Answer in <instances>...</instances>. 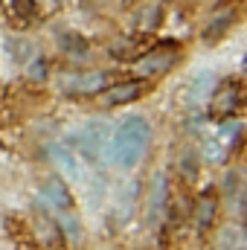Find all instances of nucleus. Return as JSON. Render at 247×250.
Segmentation results:
<instances>
[{"instance_id":"obj_1","label":"nucleus","mask_w":247,"mask_h":250,"mask_svg":"<svg viewBox=\"0 0 247 250\" xmlns=\"http://www.w3.org/2000/svg\"><path fill=\"white\" fill-rule=\"evenodd\" d=\"M151 143V125L145 117H128L111 137V143H105V154L117 169H131L143 160V154L148 151Z\"/></svg>"},{"instance_id":"obj_2","label":"nucleus","mask_w":247,"mask_h":250,"mask_svg":"<svg viewBox=\"0 0 247 250\" xmlns=\"http://www.w3.org/2000/svg\"><path fill=\"white\" fill-rule=\"evenodd\" d=\"M105 143H108V123H87L76 128L73 134H67V148H76L79 157L84 163H99V157L105 154Z\"/></svg>"},{"instance_id":"obj_3","label":"nucleus","mask_w":247,"mask_h":250,"mask_svg":"<svg viewBox=\"0 0 247 250\" xmlns=\"http://www.w3.org/2000/svg\"><path fill=\"white\" fill-rule=\"evenodd\" d=\"M245 105V84L239 79H224L215 90H212V105H209V114L218 117V120H227V117H236Z\"/></svg>"},{"instance_id":"obj_4","label":"nucleus","mask_w":247,"mask_h":250,"mask_svg":"<svg viewBox=\"0 0 247 250\" xmlns=\"http://www.w3.org/2000/svg\"><path fill=\"white\" fill-rule=\"evenodd\" d=\"M178 56H181V50H175V44L169 41V44L154 47L151 53L140 56V59L134 62V67H137V73H140V76H157V73L172 70V67H175V62H178Z\"/></svg>"},{"instance_id":"obj_5","label":"nucleus","mask_w":247,"mask_h":250,"mask_svg":"<svg viewBox=\"0 0 247 250\" xmlns=\"http://www.w3.org/2000/svg\"><path fill=\"white\" fill-rule=\"evenodd\" d=\"M145 90V82H125V84H114V87H105L102 90V102L108 108H117V105H125V102H134L140 99Z\"/></svg>"},{"instance_id":"obj_6","label":"nucleus","mask_w":247,"mask_h":250,"mask_svg":"<svg viewBox=\"0 0 247 250\" xmlns=\"http://www.w3.org/2000/svg\"><path fill=\"white\" fill-rule=\"evenodd\" d=\"M41 195H44V201L59 212V209H73V198H70V189L64 184L62 178L56 175V178H47L44 184H41Z\"/></svg>"},{"instance_id":"obj_7","label":"nucleus","mask_w":247,"mask_h":250,"mask_svg":"<svg viewBox=\"0 0 247 250\" xmlns=\"http://www.w3.org/2000/svg\"><path fill=\"white\" fill-rule=\"evenodd\" d=\"M166 201H169V187H166V175L154 172L151 175V189H148V218L157 221L166 212Z\"/></svg>"},{"instance_id":"obj_8","label":"nucleus","mask_w":247,"mask_h":250,"mask_svg":"<svg viewBox=\"0 0 247 250\" xmlns=\"http://www.w3.org/2000/svg\"><path fill=\"white\" fill-rule=\"evenodd\" d=\"M35 230H38V242H41L44 248L59 250V245H62V230H59V224H56L44 209L35 212Z\"/></svg>"},{"instance_id":"obj_9","label":"nucleus","mask_w":247,"mask_h":250,"mask_svg":"<svg viewBox=\"0 0 247 250\" xmlns=\"http://www.w3.org/2000/svg\"><path fill=\"white\" fill-rule=\"evenodd\" d=\"M64 87L70 93H102L108 87V76L105 73H87V76H76L70 82H64Z\"/></svg>"},{"instance_id":"obj_10","label":"nucleus","mask_w":247,"mask_h":250,"mask_svg":"<svg viewBox=\"0 0 247 250\" xmlns=\"http://www.w3.org/2000/svg\"><path fill=\"white\" fill-rule=\"evenodd\" d=\"M215 212H218V201H215V195H212V192H204L201 201H198V207H195V227H198V233H206V230L212 227Z\"/></svg>"},{"instance_id":"obj_11","label":"nucleus","mask_w":247,"mask_h":250,"mask_svg":"<svg viewBox=\"0 0 247 250\" xmlns=\"http://www.w3.org/2000/svg\"><path fill=\"white\" fill-rule=\"evenodd\" d=\"M50 157H53V163L62 169L67 178H79L82 172H79V157L73 154V148H67L64 143H53L50 146Z\"/></svg>"},{"instance_id":"obj_12","label":"nucleus","mask_w":247,"mask_h":250,"mask_svg":"<svg viewBox=\"0 0 247 250\" xmlns=\"http://www.w3.org/2000/svg\"><path fill=\"white\" fill-rule=\"evenodd\" d=\"M236 23V9H227V12H215L212 18H209V23L201 29V35L206 38V41H218L230 26Z\"/></svg>"},{"instance_id":"obj_13","label":"nucleus","mask_w":247,"mask_h":250,"mask_svg":"<svg viewBox=\"0 0 247 250\" xmlns=\"http://www.w3.org/2000/svg\"><path fill=\"white\" fill-rule=\"evenodd\" d=\"M59 47H62L64 56H73V59H84L87 56V38L79 35V32H70V29L59 32Z\"/></svg>"},{"instance_id":"obj_14","label":"nucleus","mask_w":247,"mask_h":250,"mask_svg":"<svg viewBox=\"0 0 247 250\" xmlns=\"http://www.w3.org/2000/svg\"><path fill=\"white\" fill-rule=\"evenodd\" d=\"M212 84H215V76H212L209 70H204L201 76H195V82H192V87H189V105L198 108V105L212 93Z\"/></svg>"},{"instance_id":"obj_15","label":"nucleus","mask_w":247,"mask_h":250,"mask_svg":"<svg viewBox=\"0 0 247 250\" xmlns=\"http://www.w3.org/2000/svg\"><path fill=\"white\" fill-rule=\"evenodd\" d=\"M56 224H59V230H62L70 242H79L82 227H79V218L73 215V209H59V221Z\"/></svg>"},{"instance_id":"obj_16","label":"nucleus","mask_w":247,"mask_h":250,"mask_svg":"<svg viewBox=\"0 0 247 250\" xmlns=\"http://www.w3.org/2000/svg\"><path fill=\"white\" fill-rule=\"evenodd\" d=\"M218 250H245V236L233 227L218 233Z\"/></svg>"},{"instance_id":"obj_17","label":"nucleus","mask_w":247,"mask_h":250,"mask_svg":"<svg viewBox=\"0 0 247 250\" xmlns=\"http://www.w3.org/2000/svg\"><path fill=\"white\" fill-rule=\"evenodd\" d=\"M137 53H140V38L117 41V44L111 47V56H117V59H137Z\"/></svg>"},{"instance_id":"obj_18","label":"nucleus","mask_w":247,"mask_h":250,"mask_svg":"<svg viewBox=\"0 0 247 250\" xmlns=\"http://www.w3.org/2000/svg\"><path fill=\"white\" fill-rule=\"evenodd\" d=\"M6 47H9V56L15 59V62H26L29 59V41H23V38H6Z\"/></svg>"},{"instance_id":"obj_19","label":"nucleus","mask_w":247,"mask_h":250,"mask_svg":"<svg viewBox=\"0 0 247 250\" xmlns=\"http://www.w3.org/2000/svg\"><path fill=\"white\" fill-rule=\"evenodd\" d=\"M9 3H12V12L21 18H35V12H38L35 0H9Z\"/></svg>"},{"instance_id":"obj_20","label":"nucleus","mask_w":247,"mask_h":250,"mask_svg":"<svg viewBox=\"0 0 247 250\" xmlns=\"http://www.w3.org/2000/svg\"><path fill=\"white\" fill-rule=\"evenodd\" d=\"M26 76H29L32 82H44V79H47V62H44V59L32 62L29 64V70H26Z\"/></svg>"},{"instance_id":"obj_21","label":"nucleus","mask_w":247,"mask_h":250,"mask_svg":"<svg viewBox=\"0 0 247 250\" xmlns=\"http://www.w3.org/2000/svg\"><path fill=\"white\" fill-rule=\"evenodd\" d=\"M239 172H230V175H227V178H224V195H227V198H236V195H239Z\"/></svg>"},{"instance_id":"obj_22","label":"nucleus","mask_w":247,"mask_h":250,"mask_svg":"<svg viewBox=\"0 0 247 250\" xmlns=\"http://www.w3.org/2000/svg\"><path fill=\"white\" fill-rule=\"evenodd\" d=\"M140 21H143V26H157V21H160V6H148V9L140 15Z\"/></svg>"},{"instance_id":"obj_23","label":"nucleus","mask_w":247,"mask_h":250,"mask_svg":"<svg viewBox=\"0 0 247 250\" xmlns=\"http://www.w3.org/2000/svg\"><path fill=\"white\" fill-rule=\"evenodd\" d=\"M192 160H195V154H192V151H186V154H184V172H186V175H195Z\"/></svg>"}]
</instances>
